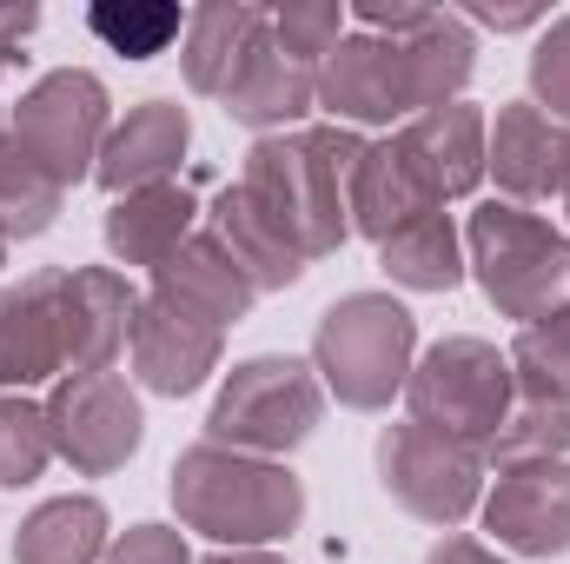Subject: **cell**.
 I'll return each instance as SVG.
<instances>
[{"mask_svg": "<svg viewBox=\"0 0 570 564\" xmlns=\"http://www.w3.org/2000/svg\"><path fill=\"white\" fill-rule=\"evenodd\" d=\"M7 246H13V240H7V233H0V266H7Z\"/></svg>", "mask_w": 570, "mask_h": 564, "instance_id": "cell-39", "label": "cell"}, {"mask_svg": "<svg viewBox=\"0 0 570 564\" xmlns=\"http://www.w3.org/2000/svg\"><path fill=\"white\" fill-rule=\"evenodd\" d=\"M0 140H7V120H0Z\"/></svg>", "mask_w": 570, "mask_h": 564, "instance_id": "cell-40", "label": "cell"}, {"mask_svg": "<svg viewBox=\"0 0 570 564\" xmlns=\"http://www.w3.org/2000/svg\"><path fill=\"white\" fill-rule=\"evenodd\" d=\"M186 146H193V120H186V107H173V100H146V107L127 114V127L107 134L94 179H100L114 200H120V193H140V186H159V179L179 173Z\"/></svg>", "mask_w": 570, "mask_h": 564, "instance_id": "cell-18", "label": "cell"}, {"mask_svg": "<svg viewBox=\"0 0 570 564\" xmlns=\"http://www.w3.org/2000/svg\"><path fill=\"white\" fill-rule=\"evenodd\" d=\"M570 451V412L564 406H511V419L498 425V438L484 445V458L504 465H531V458H564Z\"/></svg>", "mask_w": 570, "mask_h": 564, "instance_id": "cell-30", "label": "cell"}, {"mask_svg": "<svg viewBox=\"0 0 570 564\" xmlns=\"http://www.w3.org/2000/svg\"><path fill=\"white\" fill-rule=\"evenodd\" d=\"M67 266H40L0 292V386L27 392L40 379H67V319H60Z\"/></svg>", "mask_w": 570, "mask_h": 564, "instance_id": "cell-13", "label": "cell"}, {"mask_svg": "<svg viewBox=\"0 0 570 564\" xmlns=\"http://www.w3.org/2000/svg\"><path fill=\"white\" fill-rule=\"evenodd\" d=\"M425 564H504L498 552H484V545H471V538H444Z\"/></svg>", "mask_w": 570, "mask_h": 564, "instance_id": "cell-35", "label": "cell"}, {"mask_svg": "<svg viewBox=\"0 0 570 564\" xmlns=\"http://www.w3.org/2000/svg\"><path fill=\"white\" fill-rule=\"evenodd\" d=\"M127 352H134V372H140L146 392H159V399H186V392H199V386L219 372L226 332L146 292L140 312H134V339H127Z\"/></svg>", "mask_w": 570, "mask_h": 564, "instance_id": "cell-12", "label": "cell"}, {"mask_svg": "<svg viewBox=\"0 0 570 564\" xmlns=\"http://www.w3.org/2000/svg\"><path fill=\"white\" fill-rule=\"evenodd\" d=\"M219 107H226L239 127H259V140H266V134H285L305 107H318V74H312L305 60H292L279 40H273V13H266V33L253 40L246 67H239V80L226 87Z\"/></svg>", "mask_w": 570, "mask_h": 564, "instance_id": "cell-19", "label": "cell"}, {"mask_svg": "<svg viewBox=\"0 0 570 564\" xmlns=\"http://www.w3.org/2000/svg\"><path fill=\"white\" fill-rule=\"evenodd\" d=\"M405 406H412L419 425L484 451L498 438V425L511 419V406H518L511 359L498 346H484V339H438L425 359H412Z\"/></svg>", "mask_w": 570, "mask_h": 564, "instance_id": "cell-7", "label": "cell"}, {"mask_svg": "<svg viewBox=\"0 0 570 564\" xmlns=\"http://www.w3.org/2000/svg\"><path fill=\"white\" fill-rule=\"evenodd\" d=\"M153 299H166V305H179V312H193V319H206V325H239L246 312H253V299H259V285L246 280V266L226 253V240L213 233V226H199L159 273H153Z\"/></svg>", "mask_w": 570, "mask_h": 564, "instance_id": "cell-16", "label": "cell"}, {"mask_svg": "<svg viewBox=\"0 0 570 564\" xmlns=\"http://www.w3.org/2000/svg\"><path fill=\"white\" fill-rule=\"evenodd\" d=\"M0 74H7V67H0Z\"/></svg>", "mask_w": 570, "mask_h": 564, "instance_id": "cell-41", "label": "cell"}, {"mask_svg": "<svg viewBox=\"0 0 570 564\" xmlns=\"http://www.w3.org/2000/svg\"><path fill=\"white\" fill-rule=\"evenodd\" d=\"M266 33V7H246V0H206L186 13V87L206 94V100H226V87L239 80L253 40Z\"/></svg>", "mask_w": 570, "mask_h": 564, "instance_id": "cell-22", "label": "cell"}, {"mask_svg": "<svg viewBox=\"0 0 570 564\" xmlns=\"http://www.w3.org/2000/svg\"><path fill=\"white\" fill-rule=\"evenodd\" d=\"M558 200H564V213H570V166H564V193H558Z\"/></svg>", "mask_w": 570, "mask_h": 564, "instance_id": "cell-38", "label": "cell"}, {"mask_svg": "<svg viewBox=\"0 0 570 564\" xmlns=\"http://www.w3.org/2000/svg\"><path fill=\"white\" fill-rule=\"evenodd\" d=\"M87 27H94L114 54H127V60H153V54H166L173 40H186V13L166 7V0H100V7L87 13Z\"/></svg>", "mask_w": 570, "mask_h": 564, "instance_id": "cell-28", "label": "cell"}, {"mask_svg": "<svg viewBox=\"0 0 570 564\" xmlns=\"http://www.w3.org/2000/svg\"><path fill=\"white\" fill-rule=\"evenodd\" d=\"M206 564H285L279 552H213Z\"/></svg>", "mask_w": 570, "mask_h": 564, "instance_id": "cell-37", "label": "cell"}, {"mask_svg": "<svg viewBox=\"0 0 570 564\" xmlns=\"http://www.w3.org/2000/svg\"><path fill=\"white\" fill-rule=\"evenodd\" d=\"M379 478H385V492H392L412 518L451 532V525H464V518L478 512L484 451H478V445H458V438H444V431H431V425H419V419H405L379 438Z\"/></svg>", "mask_w": 570, "mask_h": 564, "instance_id": "cell-9", "label": "cell"}, {"mask_svg": "<svg viewBox=\"0 0 570 564\" xmlns=\"http://www.w3.org/2000/svg\"><path fill=\"white\" fill-rule=\"evenodd\" d=\"M379 266L405 285V292H451V285L464 280V240H458V226L444 213H431V220L392 233L379 246Z\"/></svg>", "mask_w": 570, "mask_h": 564, "instance_id": "cell-25", "label": "cell"}, {"mask_svg": "<svg viewBox=\"0 0 570 564\" xmlns=\"http://www.w3.org/2000/svg\"><path fill=\"white\" fill-rule=\"evenodd\" d=\"M173 512L186 532L226 552H266L273 538L298 532L305 485L285 458H253V451L199 438L173 458Z\"/></svg>", "mask_w": 570, "mask_h": 564, "instance_id": "cell-2", "label": "cell"}, {"mask_svg": "<svg viewBox=\"0 0 570 564\" xmlns=\"http://www.w3.org/2000/svg\"><path fill=\"white\" fill-rule=\"evenodd\" d=\"M531 107L570 127V13L544 27V40L531 47Z\"/></svg>", "mask_w": 570, "mask_h": 564, "instance_id": "cell-32", "label": "cell"}, {"mask_svg": "<svg viewBox=\"0 0 570 564\" xmlns=\"http://www.w3.org/2000/svg\"><path fill=\"white\" fill-rule=\"evenodd\" d=\"M206 226L226 240V253L246 266V280L259 285V292H285V285L305 280V253L279 233V220H273V213H259L239 186H226V193H219V206H213V220H206Z\"/></svg>", "mask_w": 570, "mask_h": 564, "instance_id": "cell-23", "label": "cell"}, {"mask_svg": "<svg viewBox=\"0 0 570 564\" xmlns=\"http://www.w3.org/2000/svg\"><path fill=\"white\" fill-rule=\"evenodd\" d=\"M199 200H193V186H179V179H159V186H140V193H120L114 200V213H107V253L120 260V266H146V273H159L199 226Z\"/></svg>", "mask_w": 570, "mask_h": 564, "instance_id": "cell-20", "label": "cell"}, {"mask_svg": "<svg viewBox=\"0 0 570 564\" xmlns=\"http://www.w3.org/2000/svg\"><path fill=\"white\" fill-rule=\"evenodd\" d=\"M345 213H352V226L365 240L385 246L392 233H405V226H419L431 213H444V200H438V186L425 179V166L412 159V146L392 134V140L358 153L352 186H345Z\"/></svg>", "mask_w": 570, "mask_h": 564, "instance_id": "cell-14", "label": "cell"}, {"mask_svg": "<svg viewBox=\"0 0 570 564\" xmlns=\"http://www.w3.org/2000/svg\"><path fill=\"white\" fill-rule=\"evenodd\" d=\"M47 431L53 458H67L80 478H107L140 451L146 412L120 372H67L47 399Z\"/></svg>", "mask_w": 570, "mask_h": 564, "instance_id": "cell-10", "label": "cell"}, {"mask_svg": "<svg viewBox=\"0 0 570 564\" xmlns=\"http://www.w3.org/2000/svg\"><path fill=\"white\" fill-rule=\"evenodd\" d=\"M100 564H193V552H186V532L173 525H134L107 545Z\"/></svg>", "mask_w": 570, "mask_h": 564, "instance_id": "cell-33", "label": "cell"}, {"mask_svg": "<svg viewBox=\"0 0 570 564\" xmlns=\"http://www.w3.org/2000/svg\"><path fill=\"white\" fill-rule=\"evenodd\" d=\"M399 140L412 146V159L425 166V179L438 186V200L478 193L491 127H484V114H478L471 100H451V107H431V114H419V120H405Z\"/></svg>", "mask_w": 570, "mask_h": 564, "instance_id": "cell-21", "label": "cell"}, {"mask_svg": "<svg viewBox=\"0 0 570 564\" xmlns=\"http://www.w3.org/2000/svg\"><path fill=\"white\" fill-rule=\"evenodd\" d=\"M273 40L292 60L325 67L332 47L345 40V7L338 0H285V7H273Z\"/></svg>", "mask_w": 570, "mask_h": 564, "instance_id": "cell-31", "label": "cell"}, {"mask_svg": "<svg viewBox=\"0 0 570 564\" xmlns=\"http://www.w3.org/2000/svg\"><path fill=\"white\" fill-rule=\"evenodd\" d=\"M7 134H13V146L67 193L73 179H87V173L100 166V146L114 134V107H107L100 74H87V67L40 74V80L20 94Z\"/></svg>", "mask_w": 570, "mask_h": 564, "instance_id": "cell-8", "label": "cell"}, {"mask_svg": "<svg viewBox=\"0 0 570 564\" xmlns=\"http://www.w3.org/2000/svg\"><path fill=\"white\" fill-rule=\"evenodd\" d=\"M365 140L352 127H298V134H266L246 153V173H239V193L279 220V233L305 253V260H325L345 246L352 233V213H345V186H352V166H358Z\"/></svg>", "mask_w": 570, "mask_h": 564, "instance_id": "cell-3", "label": "cell"}, {"mask_svg": "<svg viewBox=\"0 0 570 564\" xmlns=\"http://www.w3.org/2000/svg\"><path fill=\"white\" fill-rule=\"evenodd\" d=\"M464 266L478 273L484 299L518 319V325H544L570 312V240L524 213V206H504V200H484L464 226Z\"/></svg>", "mask_w": 570, "mask_h": 564, "instance_id": "cell-4", "label": "cell"}, {"mask_svg": "<svg viewBox=\"0 0 570 564\" xmlns=\"http://www.w3.org/2000/svg\"><path fill=\"white\" fill-rule=\"evenodd\" d=\"M504 359H511V379L531 406H564L570 412V312L544 319V325H524Z\"/></svg>", "mask_w": 570, "mask_h": 564, "instance_id": "cell-26", "label": "cell"}, {"mask_svg": "<svg viewBox=\"0 0 570 564\" xmlns=\"http://www.w3.org/2000/svg\"><path fill=\"white\" fill-rule=\"evenodd\" d=\"M412 352H419V319L392 292H345L325 305L312 332V372L352 412L392 406L412 379Z\"/></svg>", "mask_w": 570, "mask_h": 564, "instance_id": "cell-5", "label": "cell"}, {"mask_svg": "<svg viewBox=\"0 0 570 564\" xmlns=\"http://www.w3.org/2000/svg\"><path fill=\"white\" fill-rule=\"evenodd\" d=\"M471 27L444 7H431V20L405 40L385 33H345L332 47V60L318 67V107L332 114V127H392V120H419L431 107H451L471 80Z\"/></svg>", "mask_w": 570, "mask_h": 564, "instance_id": "cell-1", "label": "cell"}, {"mask_svg": "<svg viewBox=\"0 0 570 564\" xmlns=\"http://www.w3.org/2000/svg\"><path fill=\"white\" fill-rule=\"evenodd\" d=\"M94 558H107V505L100 498H47L13 532V564H94Z\"/></svg>", "mask_w": 570, "mask_h": 564, "instance_id": "cell-24", "label": "cell"}, {"mask_svg": "<svg viewBox=\"0 0 570 564\" xmlns=\"http://www.w3.org/2000/svg\"><path fill=\"white\" fill-rule=\"evenodd\" d=\"M471 20H484V27L511 33V27H531V20H544V13H538V7H471Z\"/></svg>", "mask_w": 570, "mask_h": 564, "instance_id": "cell-36", "label": "cell"}, {"mask_svg": "<svg viewBox=\"0 0 570 564\" xmlns=\"http://www.w3.org/2000/svg\"><path fill=\"white\" fill-rule=\"evenodd\" d=\"M60 220V186L13 146V134L0 140V233L7 240H40Z\"/></svg>", "mask_w": 570, "mask_h": 564, "instance_id": "cell-27", "label": "cell"}, {"mask_svg": "<svg viewBox=\"0 0 570 564\" xmlns=\"http://www.w3.org/2000/svg\"><path fill=\"white\" fill-rule=\"evenodd\" d=\"M140 292L114 266H73L60 285V319H67V372H114V359L134 339Z\"/></svg>", "mask_w": 570, "mask_h": 564, "instance_id": "cell-15", "label": "cell"}, {"mask_svg": "<svg viewBox=\"0 0 570 564\" xmlns=\"http://www.w3.org/2000/svg\"><path fill=\"white\" fill-rule=\"evenodd\" d=\"M33 27H40V7H0V67H13V54Z\"/></svg>", "mask_w": 570, "mask_h": 564, "instance_id": "cell-34", "label": "cell"}, {"mask_svg": "<svg viewBox=\"0 0 570 564\" xmlns=\"http://www.w3.org/2000/svg\"><path fill=\"white\" fill-rule=\"evenodd\" d=\"M318 412H325V392H318L312 366L285 359V352H259V359L226 372V386L213 399V419H206V438L233 445V451H253V458H285L318 431Z\"/></svg>", "mask_w": 570, "mask_h": 564, "instance_id": "cell-6", "label": "cell"}, {"mask_svg": "<svg viewBox=\"0 0 570 564\" xmlns=\"http://www.w3.org/2000/svg\"><path fill=\"white\" fill-rule=\"evenodd\" d=\"M484 532L518 558H564L570 552V465L531 458L504 465L484 498Z\"/></svg>", "mask_w": 570, "mask_h": 564, "instance_id": "cell-11", "label": "cell"}, {"mask_svg": "<svg viewBox=\"0 0 570 564\" xmlns=\"http://www.w3.org/2000/svg\"><path fill=\"white\" fill-rule=\"evenodd\" d=\"M47 465H53L47 406H33V399L7 392V399H0V485H7V492H20V485H33Z\"/></svg>", "mask_w": 570, "mask_h": 564, "instance_id": "cell-29", "label": "cell"}, {"mask_svg": "<svg viewBox=\"0 0 570 564\" xmlns=\"http://www.w3.org/2000/svg\"><path fill=\"white\" fill-rule=\"evenodd\" d=\"M564 166H570V127H558L551 114H538L531 100L498 107V127L484 140V173H498V186L511 200L564 193Z\"/></svg>", "mask_w": 570, "mask_h": 564, "instance_id": "cell-17", "label": "cell"}]
</instances>
